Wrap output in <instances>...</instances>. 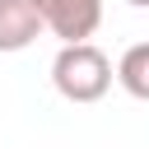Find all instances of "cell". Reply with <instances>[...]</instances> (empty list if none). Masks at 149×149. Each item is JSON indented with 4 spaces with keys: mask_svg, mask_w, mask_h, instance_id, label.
<instances>
[{
    "mask_svg": "<svg viewBox=\"0 0 149 149\" xmlns=\"http://www.w3.org/2000/svg\"><path fill=\"white\" fill-rule=\"evenodd\" d=\"M126 5H135V9H149V0H126Z\"/></svg>",
    "mask_w": 149,
    "mask_h": 149,
    "instance_id": "5",
    "label": "cell"
},
{
    "mask_svg": "<svg viewBox=\"0 0 149 149\" xmlns=\"http://www.w3.org/2000/svg\"><path fill=\"white\" fill-rule=\"evenodd\" d=\"M42 14V28L65 42H88L102 23V0H33Z\"/></svg>",
    "mask_w": 149,
    "mask_h": 149,
    "instance_id": "2",
    "label": "cell"
},
{
    "mask_svg": "<svg viewBox=\"0 0 149 149\" xmlns=\"http://www.w3.org/2000/svg\"><path fill=\"white\" fill-rule=\"evenodd\" d=\"M51 84L70 102H98L112 88V61L93 42H65L51 61Z\"/></svg>",
    "mask_w": 149,
    "mask_h": 149,
    "instance_id": "1",
    "label": "cell"
},
{
    "mask_svg": "<svg viewBox=\"0 0 149 149\" xmlns=\"http://www.w3.org/2000/svg\"><path fill=\"white\" fill-rule=\"evenodd\" d=\"M116 79H121V88H126L130 98L149 102V42L126 47V56L116 61Z\"/></svg>",
    "mask_w": 149,
    "mask_h": 149,
    "instance_id": "4",
    "label": "cell"
},
{
    "mask_svg": "<svg viewBox=\"0 0 149 149\" xmlns=\"http://www.w3.org/2000/svg\"><path fill=\"white\" fill-rule=\"evenodd\" d=\"M42 33V14L33 0H0V51H23Z\"/></svg>",
    "mask_w": 149,
    "mask_h": 149,
    "instance_id": "3",
    "label": "cell"
}]
</instances>
